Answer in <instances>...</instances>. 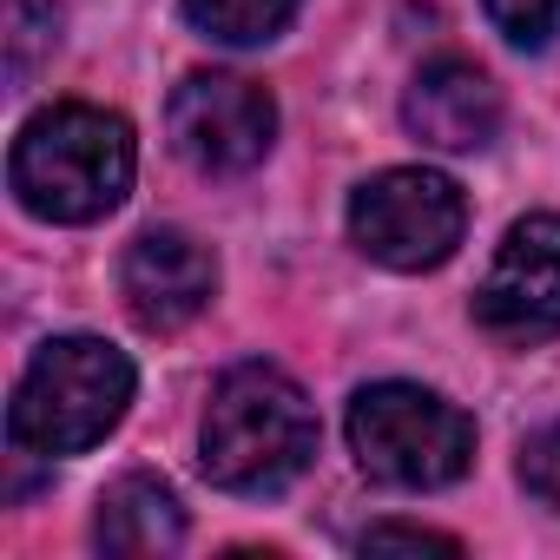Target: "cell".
Instances as JSON below:
<instances>
[{"label": "cell", "mask_w": 560, "mask_h": 560, "mask_svg": "<svg viewBox=\"0 0 560 560\" xmlns=\"http://www.w3.org/2000/svg\"><path fill=\"white\" fill-rule=\"evenodd\" d=\"M218 291V264L198 237L159 224V231H139L126 244V264H119V298L132 311V324L145 330H185Z\"/></svg>", "instance_id": "8"}, {"label": "cell", "mask_w": 560, "mask_h": 560, "mask_svg": "<svg viewBox=\"0 0 560 560\" xmlns=\"http://www.w3.org/2000/svg\"><path fill=\"white\" fill-rule=\"evenodd\" d=\"M93 540L106 553H126V560H145V553H172L185 540V508L165 481L152 475H126L100 494V514H93Z\"/></svg>", "instance_id": "10"}, {"label": "cell", "mask_w": 560, "mask_h": 560, "mask_svg": "<svg viewBox=\"0 0 560 560\" xmlns=\"http://www.w3.org/2000/svg\"><path fill=\"white\" fill-rule=\"evenodd\" d=\"M350 448L389 488H448L475 462V422L416 383H370L350 402Z\"/></svg>", "instance_id": "4"}, {"label": "cell", "mask_w": 560, "mask_h": 560, "mask_svg": "<svg viewBox=\"0 0 560 560\" xmlns=\"http://www.w3.org/2000/svg\"><path fill=\"white\" fill-rule=\"evenodd\" d=\"M402 126L435 152H481L501 132V93L475 60H435L402 93Z\"/></svg>", "instance_id": "9"}, {"label": "cell", "mask_w": 560, "mask_h": 560, "mask_svg": "<svg viewBox=\"0 0 560 560\" xmlns=\"http://www.w3.org/2000/svg\"><path fill=\"white\" fill-rule=\"evenodd\" d=\"M14 198L47 224H93L132 185V126L106 106H47L8 159Z\"/></svg>", "instance_id": "2"}, {"label": "cell", "mask_w": 560, "mask_h": 560, "mask_svg": "<svg viewBox=\"0 0 560 560\" xmlns=\"http://www.w3.org/2000/svg\"><path fill=\"white\" fill-rule=\"evenodd\" d=\"M165 126H172V145L185 165L198 172H250L270 139H277V106L257 80H237V73H191L178 80L172 106H165Z\"/></svg>", "instance_id": "6"}, {"label": "cell", "mask_w": 560, "mask_h": 560, "mask_svg": "<svg viewBox=\"0 0 560 560\" xmlns=\"http://www.w3.org/2000/svg\"><path fill=\"white\" fill-rule=\"evenodd\" d=\"M185 14L198 34H211L224 47H257V40L291 27L298 0H185Z\"/></svg>", "instance_id": "11"}, {"label": "cell", "mask_w": 560, "mask_h": 560, "mask_svg": "<svg viewBox=\"0 0 560 560\" xmlns=\"http://www.w3.org/2000/svg\"><path fill=\"white\" fill-rule=\"evenodd\" d=\"M475 317L501 343L560 337V218L540 211V218H521L501 237L481 291H475Z\"/></svg>", "instance_id": "7"}, {"label": "cell", "mask_w": 560, "mask_h": 560, "mask_svg": "<svg viewBox=\"0 0 560 560\" xmlns=\"http://www.w3.org/2000/svg\"><path fill=\"white\" fill-rule=\"evenodd\" d=\"M126 402L132 363L106 337H54L8 402V435L27 455H80L119 429Z\"/></svg>", "instance_id": "3"}, {"label": "cell", "mask_w": 560, "mask_h": 560, "mask_svg": "<svg viewBox=\"0 0 560 560\" xmlns=\"http://www.w3.org/2000/svg\"><path fill=\"white\" fill-rule=\"evenodd\" d=\"M521 481H527V494H534L540 508L560 514V422L540 429V435L521 448Z\"/></svg>", "instance_id": "14"}, {"label": "cell", "mask_w": 560, "mask_h": 560, "mask_svg": "<svg viewBox=\"0 0 560 560\" xmlns=\"http://www.w3.org/2000/svg\"><path fill=\"white\" fill-rule=\"evenodd\" d=\"M488 8V21L508 34V40H521V47H547L553 34H560V0H481Z\"/></svg>", "instance_id": "13"}, {"label": "cell", "mask_w": 560, "mask_h": 560, "mask_svg": "<svg viewBox=\"0 0 560 560\" xmlns=\"http://www.w3.org/2000/svg\"><path fill=\"white\" fill-rule=\"evenodd\" d=\"M462 553L448 534H429V527H402V521H383V527H370L363 534V553Z\"/></svg>", "instance_id": "15"}, {"label": "cell", "mask_w": 560, "mask_h": 560, "mask_svg": "<svg viewBox=\"0 0 560 560\" xmlns=\"http://www.w3.org/2000/svg\"><path fill=\"white\" fill-rule=\"evenodd\" d=\"M60 40V8L54 0H8V67L14 80H34V67Z\"/></svg>", "instance_id": "12"}, {"label": "cell", "mask_w": 560, "mask_h": 560, "mask_svg": "<svg viewBox=\"0 0 560 560\" xmlns=\"http://www.w3.org/2000/svg\"><path fill=\"white\" fill-rule=\"evenodd\" d=\"M468 224V198L455 178L422 172V165H396L376 172L357 198H350V237L363 257L389 264V270H435L455 257Z\"/></svg>", "instance_id": "5"}, {"label": "cell", "mask_w": 560, "mask_h": 560, "mask_svg": "<svg viewBox=\"0 0 560 560\" xmlns=\"http://www.w3.org/2000/svg\"><path fill=\"white\" fill-rule=\"evenodd\" d=\"M205 475L224 494H277L291 488L311 455H317V416L304 402V389L270 370V363H237L218 376L211 402H205Z\"/></svg>", "instance_id": "1"}]
</instances>
